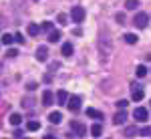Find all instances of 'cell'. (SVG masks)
I'll return each mask as SVG.
<instances>
[{
	"label": "cell",
	"instance_id": "cell-16",
	"mask_svg": "<svg viewBox=\"0 0 151 139\" xmlns=\"http://www.w3.org/2000/svg\"><path fill=\"white\" fill-rule=\"evenodd\" d=\"M26 30H28V35H30V36H36L38 32H40V26L32 22V24H28V28H26Z\"/></svg>",
	"mask_w": 151,
	"mask_h": 139
},
{
	"label": "cell",
	"instance_id": "cell-35",
	"mask_svg": "<svg viewBox=\"0 0 151 139\" xmlns=\"http://www.w3.org/2000/svg\"><path fill=\"white\" fill-rule=\"evenodd\" d=\"M45 139H55V137H52V135H45Z\"/></svg>",
	"mask_w": 151,
	"mask_h": 139
},
{
	"label": "cell",
	"instance_id": "cell-24",
	"mask_svg": "<svg viewBox=\"0 0 151 139\" xmlns=\"http://www.w3.org/2000/svg\"><path fill=\"white\" fill-rule=\"evenodd\" d=\"M58 38H60V32H58V30H52V32L48 35V40H50V42H58Z\"/></svg>",
	"mask_w": 151,
	"mask_h": 139
},
{
	"label": "cell",
	"instance_id": "cell-29",
	"mask_svg": "<svg viewBox=\"0 0 151 139\" xmlns=\"http://www.w3.org/2000/svg\"><path fill=\"white\" fill-rule=\"evenodd\" d=\"M117 22L125 24V14H123V12H117Z\"/></svg>",
	"mask_w": 151,
	"mask_h": 139
},
{
	"label": "cell",
	"instance_id": "cell-1",
	"mask_svg": "<svg viewBox=\"0 0 151 139\" xmlns=\"http://www.w3.org/2000/svg\"><path fill=\"white\" fill-rule=\"evenodd\" d=\"M133 24H135L137 28H145V26L149 24V16H147L145 12H137L135 18H133Z\"/></svg>",
	"mask_w": 151,
	"mask_h": 139
},
{
	"label": "cell",
	"instance_id": "cell-13",
	"mask_svg": "<svg viewBox=\"0 0 151 139\" xmlns=\"http://www.w3.org/2000/svg\"><path fill=\"white\" fill-rule=\"evenodd\" d=\"M87 115L91 117V119H97V121H99V119H103V113H101V111H97V109H93V107H89V109H87Z\"/></svg>",
	"mask_w": 151,
	"mask_h": 139
},
{
	"label": "cell",
	"instance_id": "cell-33",
	"mask_svg": "<svg viewBox=\"0 0 151 139\" xmlns=\"http://www.w3.org/2000/svg\"><path fill=\"white\" fill-rule=\"evenodd\" d=\"M73 35H75V36H81L83 30H81V28H75V30H73Z\"/></svg>",
	"mask_w": 151,
	"mask_h": 139
},
{
	"label": "cell",
	"instance_id": "cell-26",
	"mask_svg": "<svg viewBox=\"0 0 151 139\" xmlns=\"http://www.w3.org/2000/svg\"><path fill=\"white\" fill-rule=\"evenodd\" d=\"M135 133H139V131H137V127H133V125L125 129V135H129V137H131V135H135Z\"/></svg>",
	"mask_w": 151,
	"mask_h": 139
},
{
	"label": "cell",
	"instance_id": "cell-12",
	"mask_svg": "<svg viewBox=\"0 0 151 139\" xmlns=\"http://www.w3.org/2000/svg\"><path fill=\"white\" fill-rule=\"evenodd\" d=\"M48 121H50V123H52V125H58V123H60V121H63V115H60V113H58V111H52V113H50V115H48Z\"/></svg>",
	"mask_w": 151,
	"mask_h": 139
},
{
	"label": "cell",
	"instance_id": "cell-3",
	"mask_svg": "<svg viewBox=\"0 0 151 139\" xmlns=\"http://www.w3.org/2000/svg\"><path fill=\"white\" fill-rule=\"evenodd\" d=\"M70 18H73V22H83L85 20V8L83 6H73Z\"/></svg>",
	"mask_w": 151,
	"mask_h": 139
},
{
	"label": "cell",
	"instance_id": "cell-17",
	"mask_svg": "<svg viewBox=\"0 0 151 139\" xmlns=\"http://www.w3.org/2000/svg\"><path fill=\"white\" fill-rule=\"evenodd\" d=\"M101 133H103V125H101V123H95L93 127H91V135H95V137H99Z\"/></svg>",
	"mask_w": 151,
	"mask_h": 139
},
{
	"label": "cell",
	"instance_id": "cell-7",
	"mask_svg": "<svg viewBox=\"0 0 151 139\" xmlns=\"http://www.w3.org/2000/svg\"><path fill=\"white\" fill-rule=\"evenodd\" d=\"M69 99H70V95L67 91L60 89V91L57 93V105H67V103H69Z\"/></svg>",
	"mask_w": 151,
	"mask_h": 139
},
{
	"label": "cell",
	"instance_id": "cell-10",
	"mask_svg": "<svg viewBox=\"0 0 151 139\" xmlns=\"http://www.w3.org/2000/svg\"><path fill=\"white\" fill-rule=\"evenodd\" d=\"M131 87H133V101H141V99H143V95H145L143 89H139V85H137V83H133Z\"/></svg>",
	"mask_w": 151,
	"mask_h": 139
},
{
	"label": "cell",
	"instance_id": "cell-34",
	"mask_svg": "<svg viewBox=\"0 0 151 139\" xmlns=\"http://www.w3.org/2000/svg\"><path fill=\"white\" fill-rule=\"evenodd\" d=\"M45 81L50 83V81H52V75H48V73H47V75H45Z\"/></svg>",
	"mask_w": 151,
	"mask_h": 139
},
{
	"label": "cell",
	"instance_id": "cell-8",
	"mask_svg": "<svg viewBox=\"0 0 151 139\" xmlns=\"http://www.w3.org/2000/svg\"><path fill=\"white\" fill-rule=\"evenodd\" d=\"M127 121V111H119L115 117H113V125H123Z\"/></svg>",
	"mask_w": 151,
	"mask_h": 139
},
{
	"label": "cell",
	"instance_id": "cell-25",
	"mask_svg": "<svg viewBox=\"0 0 151 139\" xmlns=\"http://www.w3.org/2000/svg\"><path fill=\"white\" fill-rule=\"evenodd\" d=\"M139 135H143V137H149V135H151V127H149V125H145V127L139 131Z\"/></svg>",
	"mask_w": 151,
	"mask_h": 139
},
{
	"label": "cell",
	"instance_id": "cell-19",
	"mask_svg": "<svg viewBox=\"0 0 151 139\" xmlns=\"http://www.w3.org/2000/svg\"><path fill=\"white\" fill-rule=\"evenodd\" d=\"M135 75H137V79H143V77L147 75V67H145V65H139V67L135 69Z\"/></svg>",
	"mask_w": 151,
	"mask_h": 139
},
{
	"label": "cell",
	"instance_id": "cell-15",
	"mask_svg": "<svg viewBox=\"0 0 151 139\" xmlns=\"http://www.w3.org/2000/svg\"><path fill=\"white\" fill-rule=\"evenodd\" d=\"M60 53H63L65 57H70V55H73V45H70V42H65V45L60 46Z\"/></svg>",
	"mask_w": 151,
	"mask_h": 139
},
{
	"label": "cell",
	"instance_id": "cell-37",
	"mask_svg": "<svg viewBox=\"0 0 151 139\" xmlns=\"http://www.w3.org/2000/svg\"><path fill=\"white\" fill-rule=\"evenodd\" d=\"M4 139H6V137H4Z\"/></svg>",
	"mask_w": 151,
	"mask_h": 139
},
{
	"label": "cell",
	"instance_id": "cell-21",
	"mask_svg": "<svg viewBox=\"0 0 151 139\" xmlns=\"http://www.w3.org/2000/svg\"><path fill=\"white\" fill-rule=\"evenodd\" d=\"M40 30H47L48 35H50V32L55 30V26H52V22H50V20H47V22H42V24H40Z\"/></svg>",
	"mask_w": 151,
	"mask_h": 139
},
{
	"label": "cell",
	"instance_id": "cell-6",
	"mask_svg": "<svg viewBox=\"0 0 151 139\" xmlns=\"http://www.w3.org/2000/svg\"><path fill=\"white\" fill-rule=\"evenodd\" d=\"M48 58V46H38V48H36V60H40V63H45V60H47Z\"/></svg>",
	"mask_w": 151,
	"mask_h": 139
},
{
	"label": "cell",
	"instance_id": "cell-2",
	"mask_svg": "<svg viewBox=\"0 0 151 139\" xmlns=\"http://www.w3.org/2000/svg\"><path fill=\"white\" fill-rule=\"evenodd\" d=\"M133 117H135V121L145 123V121L149 119V109H145V107H137V109L133 111Z\"/></svg>",
	"mask_w": 151,
	"mask_h": 139
},
{
	"label": "cell",
	"instance_id": "cell-22",
	"mask_svg": "<svg viewBox=\"0 0 151 139\" xmlns=\"http://www.w3.org/2000/svg\"><path fill=\"white\" fill-rule=\"evenodd\" d=\"M125 6H127V10H137L139 0H127V2H125Z\"/></svg>",
	"mask_w": 151,
	"mask_h": 139
},
{
	"label": "cell",
	"instance_id": "cell-27",
	"mask_svg": "<svg viewBox=\"0 0 151 139\" xmlns=\"http://www.w3.org/2000/svg\"><path fill=\"white\" fill-rule=\"evenodd\" d=\"M129 105V101H125V99H121V101H117V107L121 109V111H125V107Z\"/></svg>",
	"mask_w": 151,
	"mask_h": 139
},
{
	"label": "cell",
	"instance_id": "cell-5",
	"mask_svg": "<svg viewBox=\"0 0 151 139\" xmlns=\"http://www.w3.org/2000/svg\"><path fill=\"white\" fill-rule=\"evenodd\" d=\"M67 105H69L70 111H79V109H81V97H79V95H73Z\"/></svg>",
	"mask_w": 151,
	"mask_h": 139
},
{
	"label": "cell",
	"instance_id": "cell-4",
	"mask_svg": "<svg viewBox=\"0 0 151 139\" xmlns=\"http://www.w3.org/2000/svg\"><path fill=\"white\" fill-rule=\"evenodd\" d=\"M70 129H73V133L79 135V137H83V135L87 133V127H85L83 123H79V121H70Z\"/></svg>",
	"mask_w": 151,
	"mask_h": 139
},
{
	"label": "cell",
	"instance_id": "cell-11",
	"mask_svg": "<svg viewBox=\"0 0 151 139\" xmlns=\"http://www.w3.org/2000/svg\"><path fill=\"white\" fill-rule=\"evenodd\" d=\"M55 99H57V97H55L50 91H45V93H42V105H47V107H48V105L55 103Z\"/></svg>",
	"mask_w": 151,
	"mask_h": 139
},
{
	"label": "cell",
	"instance_id": "cell-18",
	"mask_svg": "<svg viewBox=\"0 0 151 139\" xmlns=\"http://www.w3.org/2000/svg\"><path fill=\"white\" fill-rule=\"evenodd\" d=\"M26 129H28V131H38V129H40V123L35 121V119H30V121L26 123Z\"/></svg>",
	"mask_w": 151,
	"mask_h": 139
},
{
	"label": "cell",
	"instance_id": "cell-30",
	"mask_svg": "<svg viewBox=\"0 0 151 139\" xmlns=\"http://www.w3.org/2000/svg\"><path fill=\"white\" fill-rule=\"evenodd\" d=\"M57 20H58L60 24H67V14H63V12H60V14L57 16Z\"/></svg>",
	"mask_w": 151,
	"mask_h": 139
},
{
	"label": "cell",
	"instance_id": "cell-36",
	"mask_svg": "<svg viewBox=\"0 0 151 139\" xmlns=\"http://www.w3.org/2000/svg\"><path fill=\"white\" fill-rule=\"evenodd\" d=\"M24 139H28V137H24Z\"/></svg>",
	"mask_w": 151,
	"mask_h": 139
},
{
	"label": "cell",
	"instance_id": "cell-20",
	"mask_svg": "<svg viewBox=\"0 0 151 139\" xmlns=\"http://www.w3.org/2000/svg\"><path fill=\"white\" fill-rule=\"evenodd\" d=\"M0 42H2V45H12V42H14V36L12 35H8V32H6V35H2V38H0Z\"/></svg>",
	"mask_w": 151,
	"mask_h": 139
},
{
	"label": "cell",
	"instance_id": "cell-32",
	"mask_svg": "<svg viewBox=\"0 0 151 139\" xmlns=\"http://www.w3.org/2000/svg\"><path fill=\"white\" fill-rule=\"evenodd\" d=\"M36 87H38V85H36L35 81H32V83H28V85H26V89H28V91H35Z\"/></svg>",
	"mask_w": 151,
	"mask_h": 139
},
{
	"label": "cell",
	"instance_id": "cell-28",
	"mask_svg": "<svg viewBox=\"0 0 151 139\" xmlns=\"http://www.w3.org/2000/svg\"><path fill=\"white\" fill-rule=\"evenodd\" d=\"M14 40H16L18 45H24V40H26V38H24V36L20 35V32H16V35H14Z\"/></svg>",
	"mask_w": 151,
	"mask_h": 139
},
{
	"label": "cell",
	"instance_id": "cell-31",
	"mask_svg": "<svg viewBox=\"0 0 151 139\" xmlns=\"http://www.w3.org/2000/svg\"><path fill=\"white\" fill-rule=\"evenodd\" d=\"M6 55H8L10 58H14L16 55H18V50H16V48H8V53H6Z\"/></svg>",
	"mask_w": 151,
	"mask_h": 139
},
{
	"label": "cell",
	"instance_id": "cell-23",
	"mask_svg": "<svg viewBox=\"0 0 151 139\" xmlns=\"http://www.w3.org/2000/svg\"><path fill=\"white\" fill-rule=\"evenodd\" d=\"M123 38H125L127 45H135V42H137V35H125Z\"/></svg>",
	"mask_w": 151,
	"mask_h": 139
},
{
	"label": "cell",
	"instance_id": "cell-14",
	"mask_svg": "<svg viewBox=\"0 0 151 139\" xmlns=\"http://www.w3.org/2000/svg\"><path fill=\"white\" fill-rule=\"evenodd\" d=\"M8 121H10V125H14V127H18V125L22 123V115H18V113H12Z\"/></svg>",
	"mask_w": 151,
	"mask_h": 139
},
{
	"label": "cell",
	"instance_id": "cell-9",
	"mask_svg": "<svg viewBox=\"0 0 151 139\" xmlns=\"http://www.w3.org/2000/svg\"><path fill=\"white\" fill-rule=\"evenodd\" d=\"M99 48H101V53H103L105 57H107V55H111V50H113V46L109 45L105 38H101V40H99Z\"/></svg>",
	"mask_w": 151,
	"mask_h": 139
}]
</instances>
